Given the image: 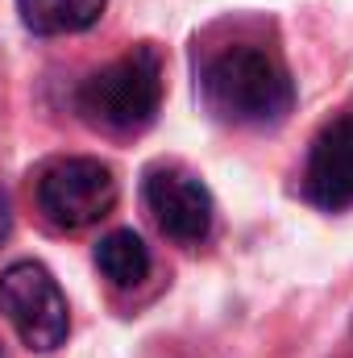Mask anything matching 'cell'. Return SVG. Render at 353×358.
<instances>
[{
	"label": "cell",
	"mask_w": 353,
	"mask_h": 358,
	"mask_svg": "<svg viewBox=\"0 0 353 358\" xmlns=\"http://www.w3.org/2000/svg\"><path fill=\"white\" fill-rule=\"evenodd\" d=\"M204 108L237 129H270L287 121L295 108V84L291 71L262 46H229L216 59H208L200 76Z\"/></svg>",
	"instance_id": "cell-1"
},
{
	"label": "cell",
	"mask_w": 353,
	"mask_h": 358,
	"mask_svg": "<svg viewBox=\"0 0 353 358\" xmlns=\"http://www.w3.org/2000/svg\"><path fill=\"white\" fill-rule=\"evenodd\" d=\"M163 55L146 42L133 46L129 55L112 59L108 67L91 71L80 88V113L96 129L108 134H142L146 125H154L158 108H163Z\"/></svg>",
	"instance_id": "cell-2"
},
{
	"label": "cell",
	"mask_w": 353,
	"mask_h": 358,
	"mask_svg": "<svg viewBox=\"0 0 353 358\" xmlns=\"http://www.w3.org/2000/svg\"><path fill=\"white\" fill-rule=\"evenodd\" d=\"M0 313L8 317L17 338L38 355L59 350L71 334V308L59 279L33 259L0 271Z\"/></svg>",
	"instance_id": "cell-3"
},
{
	"label": "cell",
	"mask_w": 353,
	"mask_h": 358,
	"mask_svg": "<svg viewBox=\"0 0 353 358\" xmlns=\"http://www.w3.org/2000/svg\"><path fill=\"white\" fill-rule=\"evenodd\" d=\"M38 213L54 229H88L117 204V176L100 159H59L38 176Z\"/></svg>",
	"instance_id": "cell-4"
},
{
	"label": "cell",
	"mask_w": 353,
	"mask_h": 358,
	"mask_svg": "<svg viewBox=\"0 0 353 358\" xmlns=\"http://www.w3.org/2000/svg\"><path fill=\"white\" fill-rule=\"evenodd\" d=\"M142 196H146V208H150L154 225L179 246H200L212 234V221H216L212 192L187 167H175V163L150 167L146 183H142Z\"/></svg>",
	"instance_id": "cell-5"
},
{
	"label": "cell",
	"mask_w": 353,
	"mask_h": 358,
	"mask_svg": "<svg viewBox=\"0 0 353 358\" xmlns=\"http://www.w3.org/2000/svg\"><path fill=\"white\" fill-rule=\"evenodd\" d=\"M303 196L329 213L353 204V117H337L316 134L303 163Z\"/></svg>",
	"instance_id": "cell-6"
},
{
	"label": "cell",
	"mask_w": 353,
	"mask_h": 358,
	"mask_svg": "<svg viewBox=\"0 0 353 358\" xmlns=\"http://www.w3.org/2000/svg\"><path fill=\"white\" fill-rule=\"evenodd\" d=\"M108 0H17V13L29 34L42 38H63V34H84L104 17Z\"/></svg>",
	"instance_id": "cell-7"
},
{
	"label": "cell",
	"mask_w": 353,
	"mask_h": 358,
	"mask_svg": "<svg viewBox=\"0 0 353 358\" xmlns=\"http://www.w3.org/2000/svg\"><path fill=\"white\" fill-rule=\"evenodd\" d=\"M96 267L112 287H137L150 275V246L133 229H112L96 246Z\"/></svg>",
	"instance_id": "cell-8"
},
{
	"label": "cell",
	"mask_w": 353,
	"mask_h": 358,
	"mask_svg": "<svg viewBox=\"0 0 353 358\" xmlns=\"http://www.w3.org/2000/svg\"><path fill=\"white\" fill-rule=\"evenodd\" d=\"M8 234H13V204H8V196L0 192V246L8 242Z\"/></svg>",
	"instance_id": "cell-9"
}]
</instances>
